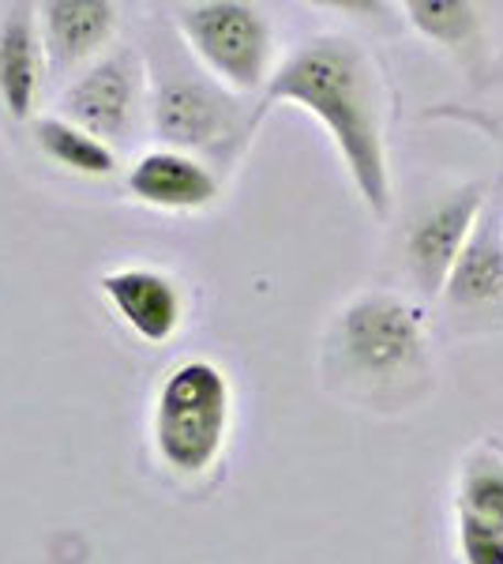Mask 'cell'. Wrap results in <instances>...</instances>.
I'll use <instances>...</instances> for the list:
<instances>
[{
  "label": "cell",
  "instance_id": "cell-1",
  "mask_svg": "<svg viewBox=\"0 0 503 564\" xmlns=\"http://www.w3.org/2000/svg\"><path fill=\"white\" fill-rule=\"evenodd\" d=\"M278 102L300 106L319 117L369 212L387 218V121H383V84L372 53L346 34H316L274 68L271 84L263 87L255 121Z\"/></svg>",
  "mask_w": 503,
  "mask_h": 564
},
{
  "label": "cell",
  "instance_id": "cell-2",
  "mask_svg": "<svg viewBox=\"0 0 503 564\" xmlns=\"http://www.w3.org/2000/svg\"><path fill=\"white\" fill-rule=\"evenodd\" d=\"M327 372L364 406H417L436 388L425 313L391 290L357 294L327 332Z\"/></svg>",
  "mask_w": 503,
  "mask_h": 564
},
{
  "label": "cell",
  "instance_id": "cell-3",
  "mask_svg": "<svg viewBox=\"0 0 503 564\" xmlns=\"http://www.w3.org/2000/svg\"><path fill=\"white\" fill-rule=\"evenodd\" d=\"M233 422L230 377L207 358H188L166 372L154 395V452L173 475H207L226 452Z\"/></svg>",
  "mask_w": 503,
  "mask_h": 564
},
{
  "label": "cell",
  "instance_id": "cell-4",
  "mask_svg": "<svg viewBox=\"0 0 503 564\" xmlns=\"http://www.w3.org/2000/svg\"><path fill=\"white\" fill-rule=\"evenodd\" d=\"M177 26L218 84L233 90H260L271 84L274 34L260 8L241 0H204L177 8Z\"/></svg>",
  "mask_w": 503,
  "mask_h": 564
},
{
  "label": "cell",
  "instance_id": "cell-5",
  "mask_svg": "<svg viewBox=\"0 0 503 564\" xmlns=\"http://www.w3.org/2000/svg\"><path fill=\"white\" fill-rule=\"evenodd\" d=\"M484 204H489L484 185L473 181V185H459L447 196H436L433 204H425L414 215L406 238H402V260H406L409 279L425 297L444 294Z\"/></svg>",
  "mask_w": 503,
  "mask_h": 564
},
{
  "label": "cell",
  "instance_id": "cell-6",
  "mask_svg": "<svg viewBox=\"0 0 503 564\" xmlns=\"http://www.w3.org/2000/svg\"><path fill=\"white\" fill-rule=\"evenodd\" d=\"M154 129L177 148L222 151L241 135V106L199 72H170L154 87Z\"/></svg>",
  "mask_w": 503,
  "mask_h": 564
},
{
  "label": "cell",
  "instance_id": "cell-7",
  "mask_svg": "<svg viewBox=\"0 0 503 564\" xmlns=\"http://www.w3.org/2000/svg\"><path fill=\"white\" fill-rule=\"evenodd\" d=\"M447 321L459 332L503 324V199H489L444 286Z\"/></svg>",
  "mask_w": 503,
  "mask_h": 564
},
{
  "label": "cell",
  "instance_id": "cell-8",
  "mask_svg": "<svg viewBox=\"0 0 503 564\" xmlns=\"http://www.w3.org/2000/svg\"><path fill=\"white\" fill-rule=\"evenodd\" d=\"M135 95H140V79H135L132 57H106L102 65L87 68L76 84L64 95V113L72 124L87 129L98 140H121L132 124Z\"/></svg>",
  "mask_w": 503,
  "mask_h": 564
},
{
  "label": "cell",
  "instance_id": "cell-9",
  "mask_svg": "<svg viewBox=\"0 0 503 564\" xmlns=\"http://www.w3.org/2000/svg\"><path fill=\"white\" fill-rule=\"evenodd\" d=\"M128 193L158 212H204L218 199V177L196 154L158 148L135 159Z\"/></svg>",
  "mask_w": 503,
  "mask_h": 564
},
{
  "label": "cell",
  "instance_id": "cell-10",
  "mask_svg": "<svg viewBox=\"0 0 503 564\" xmlns=\"http://www.w3.org/2000/svg\"><path fill=\"white\" fill-rule=\"evenodd\" d=\"M102 294L113 313L140 335L143 343H166L177 335L185 316V297L166 271L154 268H117L102 275Z\"/></svg>",
  "mask_w": 503,
  "mask_h": 564
},
{
  "label": "cell",
  "instance_id": "cell-11",
  "mask_svg": "<svg viewBox=\"0 0 503 564\" xmlns=\"http://www.w3.org/2000/svg\"><path fill=\"white\" fill-rule=\"evenodd\" d=\"M45 72V42L26 4H15L0 15V102L12 121L34 113Z\"/></svg>",
  "mask_w": 503,
  "mask_h": 564
},
{
  "label": "cell",
  "instance_id": "cell-12",
  "mask_svg": "<svg viewBox=\"0 0 503 564\" xmlns=\"http://www.w3.org/2000/svg\"><path fill=\"white\" fill-rule=\"evenodd\" d=\"M117 26V8L109 0H53L42 4V42L50 65L64 72L95 57Z\"/></svg>",
  "mask_w": 503,
  "mask_h": 564
},
{
  "label": "cell",
  "instance_id": "cell-13",
  "mask_svg": "<svg viewBox=\"0 0 503 564\" xmlns=\"http://www.w3.org/2000/svg\"><path fill=\"white\" fill-rule=\"evenodd\" d=\"M409 23L425 34L428 42L444 45L451 57H459L473 76L484 72V23L473 4L462 0H409Z\"/></svg>",
  "mask_w": 503,
  "mask_h": 564
},
{
  "label": "cell",
  "instance_id": "cell-14",
  "mask_svg": "<svg viewBox=\"0 0 503 564\" xmlns=\"http://www.w3.org/2000/svg\"><path fill=\"white\" fill-rule=\"evenodd\" d=\"M34 140H39L45 159H53L61 170H72L79 177H109L117 170L113 148L87 129H79V124H72L68 117H42L34 124Z\"/></svg>",
  "mask_w": 503,
  "mask_h": 564
},
{
  "label": "cell",
  "instance_id": "cell-15",
  "mask_svg": "<svg viewBox=\"0 0 503 564\" xmlns=\"http://www.w3.org/2000/svg\"><path fill=\"white\" fill-rule=\"evenodd\" d=\"M459 520L492 527L503 534V456L496 448H473L462 459Z\"/></svg>",
  "mask_w": 503,
  "mask_h": 564
},
{
  "label": "cell",
  "instance_id": "cell-16",
  "mask_svg": "<svg viewBox=\"0 0 503 564\" xmlns=\"http://www.w3.org/2000/svg\"><path fill=\"white\" fill-rule=\"evenodd\" d=\"M492 95L484 102H473V106H462V102H451V106H436L433 117H444V121H459V124H470L489 135L492 143L500 148L503 154V76L496 72V84H489ZM484 87V90H489Z\"/></svg>",
  "mask_w": 503,
  "mask_h": 564
},
{
  "label": "cell",
  "instance_id": "cell-17",
  "mask_svg": "<svg viewBox=\"0 0 503 564\" xmlns=\"http://www.w3.org/2000/svg\"><path fill=\"white\" fill-rule=\"evenodd\" d=\"M459 550L466 564H503V534L492 527L459 520Z\"/></svg>",
  "mask_w": 503,
  "mask_h": 564
}]
</instances>
